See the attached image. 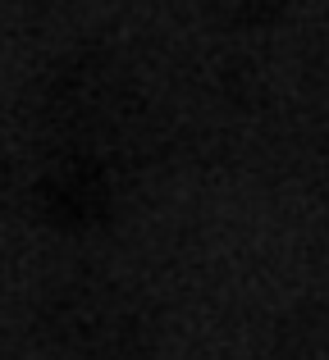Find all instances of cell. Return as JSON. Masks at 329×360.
<instances>
[{
    "label": "cell",
    "mask_w": 329,
    "mask_h": 360,
    "mask_svg": "<svg viewBox=\"0 0 329 360\" xmlns=\"http://www.w3.org/2000/svg\"><path fill=\"white\" fill-rule=\"evenodd\" d=\"M46 338L64 360H147L151 328L128 292L110 283H73L46 306Z\"/></svg>",
    "instance_id": "obj_1"
},
{
    "label": "cell",
    "mask_w": 329,
    "mask_h": 360,
    "mask_svg": "<svg viewBox=\"0 0 329 360\" xmlns=\"http://www.w3.org/2000/svg\"><path fill=\"white\" fill-rule=\"evenodd\" d=\"M46 132L60 155H97V141L124 123V78L110 60H78L46 87ZM101 160V155H97Z\"/></svg>",
    "instance_id": "obj_2"
},
{
    "label": "cell",
    "mask_w": 329,
    "mask_h": 360,
    "mask_svg": "<svg viewBox=\"0 0 329 360\" xmlns=\"http://www.w3.org/2000/svg\"><path fill=\"white\" fill-rule=\"evenodd\" d=\"M115 210V183L106 160L60 155L51 174L37 183V214L51 229H97Z\"/></svg>",
    "instance_id": "obj_3"
},
{
    "label": "cell",
    "mask_w": 329,
    "mask_h": 360,
    "mask_svg": "<svg viewBox=\"0 0 329 360\" xmlns=\"http://www.w3.org/2000/svg\"><path fill=\"white\" fill-rule=\"evenodd\" d=\"M279 5H284V0H224V9H229L238 23H266V18L279 14Z\"/></svg>",
    "instance_id": "obj_4"
}]
</instances>
